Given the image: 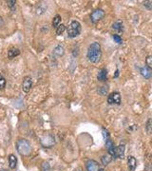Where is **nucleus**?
<instances>
[{
  "instance_id": "nucleus-23",
  "label": "nucleus",
  "mask_w": 152,
  "mask_h": 171,
  "mask_svg": "<svg viewBox=\"0 0 152 171\" xmlns=\"http://www.w3.org/2000/svg\"><path fill=\"white\" fill-rule=\"evenodd\" d=\"M144 6L148 11H151V10H152V1H144Z\"/></svg>"
},
{
  "instance_id": "nucleus-21",
  "label": "nucleus",
  "mask_w": 152,
  "mask_h": 171,
  "mask_svg": "<svg viewBox=\"0 0 152 171\" xmlns=\"http://www.w3.org/2000/svg\"><path fill=\"white\" fill-rule=\"evenodd\" d=\"M5 86H6V79L2 75H0V89H3Z\"/></svg>"
},
{
  "instance_id": "nucleus-9",
  "label": "nucleus",
  "mask_w": 152,
  "mask_h": 171,
  "mask_svg": "<svg viewBox=\"0 0 152 171\" xmlns=\"http://www.w3.org/2000/svg\"><path fill=\"white\" fill-rule=\"evenodd\" d=\"M125 157V146H119L115 147L114 150V158L123 159Z\"/></svg>"
},
{
  "instance_id": "nucleus-1",
  "label": "nucleus",
  "mask_w": 152,
  "mask_h": 171,
  "mask_svg": "<svg viewBox=\"0 0 152 171\" xmlns=\"http://www.w3.org/2000/svg\"><path fill=\"white\" fill-rule=\"evenodd\" d=\"M87 59L91 63H98L101 60L102 57V51H101V46L97 42H93L90 44L88 49H87Z\"/></svg>"
},
{
  "instance_id": "nucleus-13",
  "label": "nucleus",
  "mask_w": 152,
  "mask_h": 171,
  "mask_svg": "<svg viewBox=\"0 0 152 171\" xmlns=\"http://www.w3.org/2000/svg\"><path fill=\"white\" fill-rule=\"evenodd\" d=\"M98 80L101 81V82H105L107 80V71L106 70V68H103V70H101L98 73V76H97Z\"/></svg>"
},
{
  "instance_id": "nucleus-27",
  "label": "nucleus",
  "mask_w": 152,
  "mask_h": 171,
  "mask_svg": "<svg viewBox=\"0 0 152 171\" xmlns=\"http://www.w3.org/2000/svg\"><path fill=\"white\" fill-rule=\"evenodd\" d=\"M103 136H104V139H105L106 141H107V140H108V138H109V134H108L107 130L103 129Z\"/></svg>"
},
{
  "instance_id": "nucleus-26",
  "label": "nucleus",
  "mask_w": 152,
  "mask_h": 171,
  "mask_svg": "<svg viewBox=\"0 0 152 171\" xmlns=\"http://www.w3.org/2000/svg\"><path fill=\"white\" fill-rule=\"evenodd\" d=\"M146 131L148 134L151 133V119H148L147 124H146Z\"/></svg>"
},
{
  "instance_id": "nucleus-17",
  "label": "nucleus",
  "mask_w": 152,
  "mask_h": 171,
  "mask_svg": "<svg viewBox=\"0 0 152 171\" xmlns=\"http://www.w3.org/2000/svg\"><path fill=\"white\" fill-rule=\"evenodd\" d=\"M111 161H112V156L109 155L108 153L106 154V155H104V156L102 157V163H103V164H105V165H107Z\"/></svg>"
},
{
  "instance_id": "nucleus-30",
  "label": "nucleus",
  "mask_w": 152,
  "mask_h": 171,
  "mask_svg": "<svg viewBox=\"0 0 152 171\" xmlns=\"http://www.w3.org/2000/svg\"><path fill=\"white\" fill-rule=\"evenodd\" d=\"M0 171H6L5 169H1V170H0Z\"/></svg>"
},
{
  "instance_id": "nucleus-16",
  "label": "nucleus",
  "mask_w": 152,
  "mask_h": 171,
  "mask_svg": "<svg viewBox=\"0 0 152 171\" xmlns=\"http://www.w3.org/2000/svg\"><path fill=\"white\" fill-rule=\"evenodd\" d=\"M9 163H10V167H11L12 169L15 168L16 163H17V159H16V157H15L13 154H11V155L9 156Z\"/></svg>"
},
{
  "instance_id": "nucleus-18",
  "label": "nucleus",
  "mask_w": 152,
  "mask_h": 171,
  "mask_svg": "<svg viewBox=\"0 0 152 171\" xmlns=\"http://www.w3.org/2000/svg\"><path fill=\"white\" fill-rule=\"evenodd\" d=\"M61 16L59 15V14H57V15H55L54 17H53V20H52V26L54 27V28H57L60 24H61Z\"/></svg>"
},
{
  "instance_id": "nucleus-28",
  "label": "nucleus",
  "mask_w": 152,
  "mask_h": 171,
  "mask_svg": "<svg viewBox=\"0 0 152 171\" xmlns=\"http://www.w3.org/2000/svg\"><path fill=\"white\" fill-rule=\"evenodd\" d=\"M3 25H4V21H3L2 17H0V28H1Z\"/></svg>"
},
{
  "instance_id": "nucleus-19",
  "label": "nucleus",
  "mask_w": 152,
  "mask_h": 171,
  "mask_svg": "<svg viewBox=\"0 0 152 171\" xmlns=\"http://www.w3.org/2000/svg\"><path fill=\"white\" fill-rule=\"evenodd\" d=\"M66 29V26L64 24H60L57 28H56V34L57 35H61Z\"/></svg>"
},
{
  "instance_id": "nucleus-20",
  "label": "nucleus",
  "mask_w": 152,
  "mask_h": 171,
  "mask_svg": "<svg viewBox=\"0 0 152 171\" xmlns=\"http://www.w3.org/2000/svg\"><path fill=\"white\" fill-rule=\"evenodd\" d=\"M112 29H115V30H122V29H123V24H122L120 21L119 22H116L112 25Z\"/></svg>"
},
{
  "instance_id": "nucleus-5",
  "label": "nucleus",
  "mask_w": 152,
  "mask_h": 171,
  "mask_svg": "<svg viewBox=\"0 0 152 171\" xmlns=\"http://www.w3.org/2000/svg\"><path fill=\"white\" fill-rule=\"evenodd\" d=\"M105 16V12L101 9H97L90 14V20L92 23H97L102 20Z\"/></svg>"
},
{
  "instance_id": "nucleus-25",
  "label": "nucleus",
  "mask_w": 152,
  "mask_h": 171,
  "mask_svg": "<svg viewBox=\"0 0 152 171\" xmlns=\"http://www.w3.org/2000/svg\"><path fill=\"white\" fill-rule=\"evenodd\" d=\"M7 4H8V6L9 7H11V9L12 10H13L14 9V7H15V4H16V1H14V0H9V1H7Z\"/></svg>"
},
{
  "instance_id": "nucleus-22",
  "label": "nucleus",
  "mask_w": 152,
  "mask_h": 171,
  "mask_svg": "<svg viewBox=\"0 0 152 171\" xmlns=\"http://www.w3.org/2000/svg\"><path fill=\"white\" fill-rule=\"evenodd\" d=\"M145 63H146V67H149V68H152V57L150 55H148L146 57V60H145Z\"/></svg>"
},
{
  "instance_id": "nucleus-6",
  "label": "nucleus",
  "mask_w": 152,
  "mask_h": 171,
  "mask_svg": "<svg viewBox=\"0 0 152 171\" xmlns=\"http://www.w3.org/2000/svg\"><path fill=\"white\" fill-rule=\"evenodd\" d=\"M107 103L109 105H120L121 104V95L119 92H112L107 97Z\"/></svg>"
},
{
  "instance_id": "nucleus-29",
  "label": "nucleus",
  "mask_w": 152,
  "mask_h": 171,
  "mask_svg": "<svg viewBox=\"0 0 152 171\" xmlns=\"http://www.w3.org/2000/svg\"><path fill=\"white\" fill-rule=\"evenodd\" d=\"M118 75H119V71L117 70V71H116V74H115V77H117Z\"/></svg>"
},
{
  "instance_id": "nucleus-14",
  "label": "nucleus",
  "mask_w": 152,
  "mask_h": 171,
  "mask_svg": "<svg viewBox=\"0 0 152 171\" xmlns=\"http://www.w3.org/2000/svg\"><path fill=\"white\" fill-rule=\"evenodd\" d=\"M65 53V50L62 46H57L54 50H53V54L55 56H58V57H61V56H63Z\"/></svg>"
},
{
  "instance_id": "nucleus-7",
  "label": "nucleus",
  "mask_w": 152,
  "mask_h": 171,
  "mask_svg": "<svg viewBox=\"0 0 152 171\" xmlns=\"http://www.w3.org/2000/svg\"><path fill=\"white\" fill-rule=\"evenodd\" d=\"M32 86H33V80L29 76H26L24 79H23V83H22V89L24 92H29L32 88Z\"/></svg>"
},
{
  "instance_id": "nucleus-4",
  "label": "nucleus",
  "mask_w": 152,
  "mask_h": 171,
  "mask_svg": "<svg viewBox=\"0 0 152 171\" xmlns=\"http://www.w3.org/2000/svg\"><path fill=\"white\" fill-rule=\"evenodd\" d=\"M41 144L44 147L46 148H50L54 146L55 140L54 137L51 134H46L41 138Z\"/></svg>"
},
{
  "instance_id": "nucleus-10",
  "label": "nucleus",
  "mask_w": 152,
  "mask_h": 171,
  "mask_svg": "<svg viewBox=\"0 0 152 171\" xmlns=\"http://www.w3.org/2000/svg\"><path fill=\"white\" fill-rule=\"evenodd\" d=\"M140 72L142 74L143 77H144L145 79H150L151 75H152V72H151V68L147 67L146 66L141 67V70H140Z\"/></svg>"
},
{
  "instance_id": "nucleus-24",
  "label": "nucleus",
  "mask_w": 152,
  "mask_h": 171,
  "mask_svg": "<svg viewBox=\"0 0 152 171\" xmlns=\"http://www.w3.org/2000/svg\"><path fill=\"white\" fill-rule=\"evenodd\" d=\"M112 38H113V40L116 43H118V44H121L122 43V38H121L120 35H118V34H114V35L112 36Z\"/></svg>"
},
{
  "instance_id": "nucleus-15",
  "label": "nucleus",
  "mask_w": 152,
  "mask_h": 171,
  "mask_svg": "<svg viewBox=\"0 0 152 171\" xmlns=\"http://www.w3.org/2000/svg\"><path fill=\"white\" fill-rule=\"evenodd\" d=\"M19 53H20V51H19L18 49H16V48H11L9 50V51H8V56H9L10 59H13V58L16 57L17 55H19Z\"/></svg>"
},
{
  "instance_id": "nucleus-3",
  "label": "nucleus",
  "mask_w": 152,
  "mask_h": 171,
  "mask_svg": "<svg viewBox=\"0 0 152 171\" xmlns=\"http://www.w3.org/2000/svg\"><path fill=\"white\" fill-rule=\"evenodd\" d=\"M81 29H82L81 24L78 21H76V20L71 21V24L69 25L68 29H67V32H68L69 37L74 38V37L78 36L79 34L81 33Z\"/></svg>"
},
{
  "instance_id": "nucleus-12",
  "label": "nucleus",
  "mask_w": 152,
  "mask_h": 171,
  "mask_svg": "<svg viewBox=\"0 0 152 171\" xmlns=\"http://www.w3.org/2000/svg\"><path fill=\"white\" fill-rule=\"evenodd\" d=\"M106 147L107 148V152L109 155H111L112 157H114V150H115V147H114V144L108 139L106 141Z\"/></svg>"
},
{
  "instance_id": "nucleus-8",
  "label": "nucleus",
  "mask_w": 152,
  "mask_h": 171,
  "mask_svg": "<svg viewBox=\"0 0 152 171\" xmlns=\"http://www.w3.org/2000/svg\"><path fill=\"white\" fill-rule=\"evenodd\" d=\"M86 167L87 171H99L100 170V166L99 163L94 161V160H89L86 162Z\"/></svg>"
},
{
  "instance_id": "nucleus-2",
  "label": "nucleus",
  "mask_w": 152,
  "mask_h": 171,
  "mask_svg": "<svg viewBox=\"0 0 152 171\" xmlns=\"http://www.w3.org/2000/svg\"><path fill=\"white\" fill-rule=\"evenodd\" d=\"M16 149H17L18 153L23 155V156H29L30 154V152H32V147H30V144L29 143V141H27L25 139H20L17 141Z\"/></svg>"
},
{
  "instance_id": "nucleus-11",
  "label": "nucleus",
  "mask_w": 152,
  "mask_h": 171,
  "mask_svg": "<svg viewBox=\"0 0 152 171\" xmlns=\"http://www.w3.org/2000/svg\"><path fill=\"white\" fill-rule=\"evenodd\" d=\"M128 169L129 171H134L137 165V161L133 156H129L128 159Z\"/></svg>"
}]
</instances>
